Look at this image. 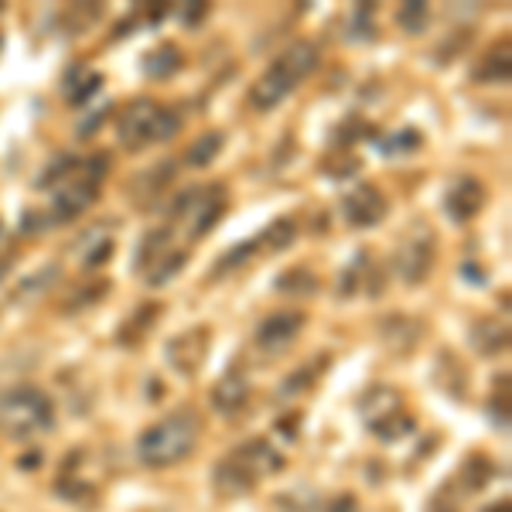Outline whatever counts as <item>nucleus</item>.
Returning a JSON list of instances; mask_svg holds the SVG:
<instances>
[{"mask_svg":"<svg viewBox=\"0 0 512 512\" xmlns=\"http://www.w3.org/2000/svg\"><path fill=\"white\" fill-rule=\"evenodd\" d=\"M475 79L489 82V86H506L509 82V45H502V52H492L482 69L475 72Z\"/></svg>","mask_w":512,"mask_h":512,"instance_id":"6ab92c4d","label":"nucleus"},{"mask_svg":"<svg viewBox=\"0 0 512 512\" xmlns=\"http://www.w3.org/2000/svg\"><path fill=\"white\" fill-rule=\"evenodd\" d=\"M396 21H400L410 35H417V31H424V24H427V4H403L400 14H396Z\"/></svg>","mask_w":512,"mask_h":512,"instance_id":"393cba45","label":"nucleus"},{"mask_svg":"<svg viewBox=\"0 0 512 512\" xmlns=\"http://www.w3.org/2000/svg\"><path fill=\"white\" fill-rule=\"evenodd\" d=\"M55 427V403L38 386H14L0 396V431L14 441H35Z\"/></svg>","mask_w":512,"mask_h":512,"instance_id":"7ed1b4c3","label":"nucleus"},{"mask_svg":"<svg viewBox=\"0 0 512 512\" xmlns=\"http://www.w3.org/2000/svg\"><path fill=\"white\" fill-rule=\"evenodd\" d=\"M396 414H403V396L390 390V386H373V390L359 400V417L373 434L383 424H390Z\"/></svg>","mask_w":512,"mask_h":512,"instance_id":"9b49d317","label":"nucleus"},{"mask_svg":"<svg viewBox=\"0 0 512 512\" xmlns=\"http://www.w3.org/2000/svg\"><path fill=\"white\" fill-rule=\"evenodd\" d=\"M185 263H188V253L185 250H164L154 256L151 263H147V284L151 287H164L168 280H175L181 270H185Z\"/></svg>","mask_w":512,"mask_h":512,"instance_id":"dca6fc26","label":"nucleus"},{"mask_svg":"<svg viewBox=\"0 0 512 512\" xmlns=\"http://www.w3.org/2000/svg\"><path fill=\"white\" fill-rule=\"evenodd\" d=\"M321 369H325V355H321V359L315 362V369H308V366H304V369H297V373H294V376L284 383V390H280V396H294V393L308 390V386L315 383V376L321 373Z\"/></svg>","mask_w":512,"mask_h":512,"instance_id":"5701e85b","label":"nucleus"},{"mask_svg":"<svg viewBox=\"0 0 512 512\" xmlns=\"http://www.w3.org/2000/svg\"><path fill=\"white\" fill-rule=\"evenodd\" d=\"M308 318L301 311H277V315L263 318L260 328H256V349L267 355H280L287 352L297 342V335L304 332Z\"/></svg>","mask_w":512,"mask_h":512,"instance_id":"0eeeda50","label":"nucleus"},{"mask_svg":"<svg viewBox=\"0 0 512 512\" xmlns=\"http://www.w3.org/2000/svg\"><path fill=\"white\" fill-rule=\"evenodd\" d=\"M222 212H226V195H222L219 185H209V188H188V192H181L175 198L171 216L185 226V233L192 239H202L212 233V226L219 222Z\"/></svg>","mask_w":512,"mask_h":512,"instance_id":"39448f33","label":"nucleus"},{"mask_svg":"<svg viewBox=\"0 0 512 512\" xmlns=\"http://www.w3.org/2000/svg\"><path fill=\"white\" fill-rule=\"evenodd\" d=\"M181 69V52L175 45H161V48H154L151 55L144 59V72L151 79H168L171 72H178Z\"/></svg>","mask_w":512,"mask_h":512,"instance_id":"a211bd4d","label":"nucleus"},{"mask_svg":"<svg viewBox=\"0 0 512 512\" xmlns=\"http://www.w3.org/2000/svg\"><path fill=\"white\" fill-rule=\"evenodd\" d=\"M164 355H168V366L178 376H195L202 369L205 355H209V332L205 328H188V332L171 338Z\"/></svg>","mask_w":512,"mask_h":512,"instance_id":"1a4fd4ad","label":"nucleus"},{"mask_svg":"<svg viewBox=\"0 0 512 512\" xmlns=\"http://www.w3.org/2000/svg\"><path fill=\"white\" fill-rule=\"evenodd\" d=\"M96 188H99V181H93V178L76 181V185H69V188H59L52 198V216L62 222L82 216V212L96 202Z\"/></svg>","mask_w":512,"mask_h":512,"instance_id":"ddd939ff","label":"nucleus"},{"mask_svg":"<svg viewBox=\"0 0 512 512\" xmlns=\"http://www.w3.org/2000/svg\"><path fill=\"white\" fill-rule=\"evenodd\" d=\"M485 512H509V502H502V506H492V509H485Z\"/></svg>","mask_w":512,"mask_h":512,"instance_id":"c85d7f7f","label":"nucleus"},{"mask_svg":"<svg viewBox=\"0 0 512 512\" xmlns=\"http://www.w3.org/2000/svg\"><path fill=\"white\" fill-rule=\"evenodd\" d=\"M55 274H59V267H45L35 280H24V284L18 287V294H14V301H28L31 294L41 297V291H45L48 284H55Z\"/></svg>","mask_w":512,"mask_h":512,"instance_id":"b1692460","label":"nucleus"},{"mask_svg":"<svg viewBox=\"0 0 512 512\" xmlns=\"http://www.w3.org/2000/svg\"><path fill=\"white\" fill-rule=\"evenodd\" d=\"M246 400H250V383H246V376L239 373V369L226 373L212 386V407H216V414L222 417L239 414V410L246 407Z\"/></svg>","mask_w":512,"mask_h":512,"instance_id":"4468645a","label":"nucleus"},{"mask_svg":"<svg viewBox=\"0 0 512 512\" xmlns=\"http://www.w3.org/2000/svg\"><path fill=\"white\" fill-rule=\"evenodd\" d=\"M386 212H390V205L376 185H355L352 192L342 195V216L349 219V226L373 229L386 219Z\"/></svg>","mask_w":512,"mask_h":512,"instance_id":"6e6552de","label":"nucleus"},{"mask_svg":"<svg viewBox=\"0 0 512 512\" xmlns=\"http://www.w3.org/2000/svg\"><path fill=\"white\" fill-rule=\"evenodd\" d=\"M485 205V188L475 178H454L444 192V216L454 226H465L468 219L478 216V209Z\"/></svg>","mask_w":512,"mask_h":512,"instance_id":"9d476101","label":"nucleus"},{"mask_svg":"<svg viewBox=\"0 0 512 512\" xmlns=\"http://www.w3.org/2000/svg\"><path fill=\"white\" fill-rule=\"evenodd\" d=\"M113 256V239L103 236L99 243L93 246V253H86V267H103L106 260Z\"/></svg>","mask_w":512,"mask_h":512,"instance_id":"bb28decb","label":"nucleus"},{"mask_svg":"<svg viewBox=\"0 0 512 512\" xmlns=\"http://www.w3.org/2000/svg\"><path fill=\"white\" fill-rule=\"evenodd\" d=\"M434 246H437L434 229L424 226V222H417L407 233V239L400 243V253H396V270H400V277L407 284H424L427 280L434 267Z\"/></svg>","mask_w":512,"mask_h":512,"instance_id":"423d86ee","label":"nucleus"},{"mask_svg":"<svg viewBox=\"0 0 512 512\" xmlns=\"http://www.w3.org/2000/svg\"><path fill=\"white\" fill-rule=\"evenodd\" d=\"M256 246H260V243H239L233 253H229V256H222V260H219L216 274H219V270H233L236 263H243L246 256H253V253H256Z\"/></svg>","mask_w":512,"mask_h":512,"instance_id":"a878e982","label":"nucleus"},{"mask_svg":"<svg viewBox=\"0 0 512 512\" xmlns=\"http://www.w3.org/2000/svg\"><path fill=\"white\" fill-rule=\"evenodd\" d=\"M318 512H359V502H355L349 492H342V495H335V499H328L325 506H318Z\"/></svg>","mask_w":512,"mask_h":512,"instance_id":"cd10ccee","label":"nucleus"},{"mask_svg":"<svg viewBox=\"0 0 512 512\" xmlns=\"http://www.w3.org/2000/svg\"><path fill=\"white\" fill-rule=\"evenodd\" d=\"M472 345H475V352L478 355H499V352H506L509 349V332H506V325H499L495 318H482V321H475L472 325Z\"/></svg>","mask_w":512,"mask_h":512,"instance_id":"2eb2a0df","label":"nucleus"},{"mask_svg":"<svg viewBox=\"0 0 512 512\" xmlns=\"http://www.w3.org/2000/svg\"><path fill=\"white\" fill-rule=\"evenodd\" d=\"M256 485V478L246 472V468H239L233 458L219 461L216 465V489L226 492V495H246Z\"/></svg>","mask_w":512,"mask_h":512,"instance_id":"f3484780","label":"nucleus"},{"mask_svg":"<svg viewBox=\"0 0 512 512\" xmlns=\"http://www.w3.org/2000/svg\"><path fill=\"white\" fill-rule=\"evenodd\" d=\"M315 69H318V48L311 45V41H294V45L253 82L250 103L260 113H270L274 106L284 103V99L291 96Z\"/></svg>","mask_w":512,"mask_h":512,"instance_id":"f03ea898","label":"nucleus"},{"mask_svg":"<svg viewBox=\"0 0 512 512\" xmlns=\"http://www.w3.org/2000/svg\"><path fill=\"white\" fill-rule=\"evenodd\" d=\"M229 458H233L239 468H246V472H250L256 482H260L263 475H274V472L284 468V458H280V454L270 448V441H260V437H256V441L239 444V448H233Z\"/></svg>","mask_w":512,"mask_h":512,"instance_id":"f8f14e48","label":"nucleus"},{"mask_svg":"<svg viewBox=\"0 0 512 512\" xmlns=\"http://www.w3.org/2000/svg\"><path fill=\"white\" fill-rule=\"evenodd\" d=\"M198 434H202V427H198V417L192 410H178V414L158 420V424L147 427V431L137 437L140 465H147V468L181 465V461L195 451Z\"/></svg>","mask_w":512,"mask_h":512,"instance_id":"f257e3e1","label":"nucleus"},{"mask_svg":"<svg viewBox=\"0 0 512 512\" xmlns=\"http://www.w3.org/2000/svg\"><path fill=\"white\" fill-rule=\"evenodd\" d=\"M181 130L175 110L154 103V99H137L120 113V140L127 151H140L147 144H164Z\"/></svg>","mask_w":512,"mask_h":512,"instance_id":"20e7f679","label":"nucleus"},{"mask_svg":"<svg viewBox=\"0 0 512 512\" xmlns=\"http://www.w3.org/2000/svg\"><path fill=\"white\" fill-rule=\"evenodd\" d=\"M277 291L284 294H297V297H308L318 291V280L311 270H291V274H284L277 280Z\"/></svg>","mask_w":512,"mask_h":512,"instance_id":"aec40b11","label":"nucleus"},{"mask_svg":"<svg viewBox=\"0 0 512 512\" xmlns=\"http://www.w3.org/2000/svg\"><path fill=\"white\" fill-rule=\"evenodd\" d=\"M294 236H297L294 222L291 219H277V222H270V229L260 236V243L270 246V250H284V246L294 243Z\"/></svg>","mask_w":512,"mask_h":512,"instance_id":"412c9836","label":"nucleus"},{"mask_svg":"<svg viewBox=\"0 0 512 512\" xmlns=\"http://www.w3.org/2000/svg\"><path fill=\"white\" fill-rule=\"evenodd\" d=\"M222 140H226L222 134H205L192 147V151H188V161H192L195 168H205V164H212V158H216V154L222 151Z\"/></svg>","mask_w":512,"mask_h":512,"instance_id":"4be33fe9","label":"nucleus"}]
</instances>
